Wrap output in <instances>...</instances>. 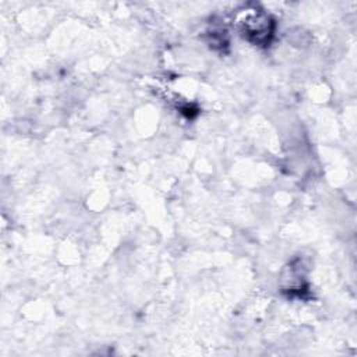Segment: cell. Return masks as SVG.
I'll list each match as a JSON object with an SVG mask.
<instances>
[{
  "label": "cell",
  "instance_id": "obj_1",
  "mask_svg": "<svg viewBox=\"0 0 357 357\" xmlns=\"http://www.w3.org/2000/svg\"><path fill=\"white\" fill-rule=\"evenodd\" d=\"M271 22L265 16H251L247 22L243 23L244 33L248 40L254 41L255 44H262L268 41L271 35Z\"/></svg>",
  "mask_w": 357,
  "mask_h": 357
}]
</instances>
